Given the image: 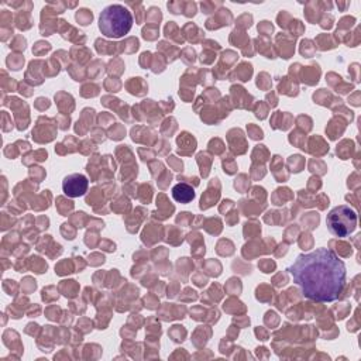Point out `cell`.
Returning a JSON list of instances; mask_svg holds the SVG:
<instances>
[{"instance_id": "1", "label": "cell", "mask_w": 361, "mask_h": 361, "mask_svg": "<svg viewBox=\"0 0 361 361\" xmlns=\"http://www.w3.org/2000/svg\"><path fill=\"white\" fill-rule=\"evenodd\" d=\"M288 271L305 298L316 302L338 299L345 285V265L329 248H316L298 255Z\"/></svg>"}, {"instance_id": "2", "label": "cell", "mask_w": 361, "mask_h": 361, "mask_svg": "<svg viewBox=\"0 0 361 361\" xmlns=\"http://www.w3.org/2000/svg\"><path fill=\"white\" fill-rule=\"evenodd\" d=\"M133 27L131 13L121 4H111L102 10L99 16V30L104 37L121 38Z\"/></svg>"}, {"instance_id": "3", "label": "cell", "mask_w": 361, "mask_h": 361, "mask_svg": "<svg viewBox=\"0 0 361 361\" xmlns=\"http://www.w3.org/2000/svg\"><path fill=\"white\" fill-rule=\"evenodd\" d=\"M327 228L336 237H347L357 227V213L347 204L331 209L326 217Z\"/></svg>"}, {"instance_id": "4", "label": "cell", "mask_w": 361, "mask_h": 361, "mask_svg": "<svg viewBox=\"0 0 361 361\" xmlns=\"http://www.w3.org/2000/svg\"><path fill=\"white\" fill-rule=\"evenodd\" d=\"M89 180L83 173H71L62 180V190L69 197H79L87 192Z\"/></svg>"}, {"instance_id": "5", "label": "cell", "mask_w": 361, "mask_h": 361, "mask_svg": "<svg viewBox=\"0 0 361 361\" xmlns=\"http://www.w3.org/2000/svg\"><path fill=\"white\" fill-rule=\"evenodd\" d=\"M172 197L179 203H189L195 197V192L192 186L186 183H178L172 188Z\"/></svg>"}]
</instances>
